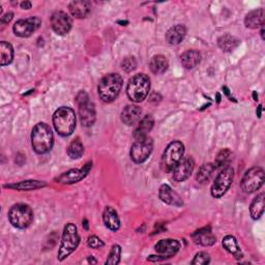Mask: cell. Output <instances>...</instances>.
<instances>
[{
    "label": "cell",
    "instance_id": "38",
    "mask_svg": "<svg viewBox=\"0 0 265 265\" xmlns=\"http://www.w3.org/2000/svg\"><path fill=\"white\" fill-rule=\"evenodd\" d=\"M87 245H88V247L92 248V249H95V250L101 249V248H103L105 246L104 241L101 238H99L98 236H96V235H92V236L88 237Z\"/></svg>",
    "mask_w": 265,
    "mask_h": 265
},
{
    "label": "cell",
    "instance_id": "6",
    "mask_svg": "<svg viewBox=\"0 0 265 265\" xmlns=\"http://www.w3.org/2000/svg\"><path fill=\"white\" fill-rule=\"evenodd\" d=\"M76 102L79 107V116L83 126H93L97 119L95 104L85 92H80L76 97Z\"/></svg>",
    "mask_w": 265,
    "mask_h": 265
},
{
    "label": "cell",
    "instance_id": "10",
    "mask_svg": "<svg viewBox=\"0 0 265 265\" xmlns=\"http://www.w3.org/2000/svg\"><path fill=\"white\" fill-rule=\"evenodd\" d=\"M264 184V170L261 167H254L248 170L240 183L241 190L251 194L258 191Z\"/></svg>",
    "mask_w": 265,
    "mask_h": 265
},
{
    "label": "cell",
    "instance_id": "39",
    "mask_svg": "<svg viewBox=\"0 0 265 265\" xmlns=\"http://www.w3.org/2000/svg\"><path fill=\"white\" fill-rule=\"evenodd\" d=\"M13 17H14V14H13V13H8V14H6L4 17H2V23H3L4 25L9 24V23L12 21Z\"/></svg>",
    "mask_w": 265,
    "mask_h": 265
},
{
    "label": "cell",
    "instance_id": "34",
    "mask_svg": "<svg viewBox=\"0 0 265 265\" xmlns=\"http://www.w3.org/2000/svg\"><path fill=\"white\" fill-rule=\"evenodd\" d=\"M83 153H84V146L80 141V139L76 138L70 143L68 147V156L71 159L77 160V159H80L83 156Z\"/></svg>",
    "mask_w": 265,
    "mask_h": 265
},
{
    "label": "cell",
    "instance_id": "44",
    "mask_svg": "<svg viewBox=\"0 0 265 265\" xmlns=\"http://www.w3.org/2000/svg\"><path fill=\"white\" fill-rule=\"evenodd\" d=\"M84 226H85V229H88V224H87V219H84Z\"/></svg>",
    "mask_w": 265,
    "mask_h": 265
},
{
    "label": "cell",
    "instance_id": "21",
    "mask_svg": "<svg viewBox=\"0 0 265 265\" xmlns=\"http://www.w3.org/2000/svg\"><path fill=\"white\" fill-rule=\"evenodd\" d=\"M187 34V29L184 25H175L173 27H171L167 32H166V41L169 43V45L175 46L181 43L184 38L186 37Z\"/></svg>",
    "mask_w": 265,
    "mask_h": 265
},
{
    "label": "cell",
    "instance_id": "43",
    "mask_svg": "<svg viewBox=\"0 0 265 265\" xmlns=\"http://www.w3.org/2000/svg\"><path fill=\"white\" fill-rule=\"evenodd\" d=\"M253 97H254V100H255V101H258V95H257L256 92L253 93Z\"/></svg>",
    "mask_w": 265,
    "mask_h": 265
},
{
    "label": "cell",
    "instance_id": "31",
    "mask_svg": "<svg viewBox=\"0 0 265 265\" xmlns=\"http://www.w3.org/2000/svg\"><path fill=\"white\" fill-rule=\"evenodd\" d=\"M264 199H265L264 193H261L257 197H255V199L251 203L250 214H251L253 219H259L263 215V212H264Z\"/></svg>",
    "mask_w": 265,
    "mask_h": 265
},
{
    "label": "cell",
    "instance_id": "35",
    "mask_svg": "<svg viewBox=\"0 0 265 265\" xmlns=\"http://www.w3.org/2000/svg\"><path fill=\"white\" fill-rule=\"evenodd\" d=\"M121 256V247L118 245H114L108 255V258L105 262L106 265H116L120 261Z\"/></svg>",
    "mask_w": 265,
    "mask_h": 265
},
{
    "label": "cell",
    "instance_id": "26",
    "mask_svg": "<svg viewBox=\"0 0 265 265\" xmlns=\"http://www.w3.org/2000/svg\"><path fill=\"white\" fill-rule=\"evenodd\" d=\"M14 59V48L10 42L3 40L0 42V64L2 67L9 65Z\"/></svg>",
    "mask_w": 265,
    "mask_h": 265
},
{
    "label": "cell",
    "instance_id": "27",
    "mask_svg": "<svg viewBox=\"0 0 265 265\" xmlns=\"http://www.w3.org/2000/svg\"><path fill=\"white\" fill-rule=\"evenodd\" d=\"M149 68L151 72L156 75L164 74L169 68V61L164 55H154L149 62Z\"/></svg>",
    "mask_w": 265,
    "mask_h": 265
},
{
    "label": "cell",
    "instance_id": "5",
    "mask_svg": "<svg viewBox=\"0 0 265 265\" xmlns=\"http://www.w3.org/2000/svg\"><path fill=\"white\" fill-rule=\"evenodd\" d=\"M80 244V235L78 233V229L75 224L68 223L64 226L61 244L59 247V251L57 254V259L59 261H63L71 254H73Z\"/></svg>",
    "mask_w": 265,
    "mask_h": 265
},
{
    "label": "cell",
    "instance_id": "12",
    "mask_svg": "<svg viewBox=\"0 0 265 265\" xmlns=\"http://www.w3.org/2000/svg\"><path fill=\"white\" fill-rule=\"evenodd\" d=\"M158 253L157 256H150L148 260L150 261H162L174 257L181 249V244L179 240L167 238L158 241L154 246Z\"/></svg>",
    "mask_w": 265,
    "mask_h": 265
},
{
    "label": "cell",
    "instance_id": "28",
    "mask_svg": "<svg viewBox=\"0 0 265 265\" xmlns=\"http://www.w3.org/2000/svg\"><path fill=\"white\" fill-rule=\"evenodd\" d=\"M239 43L240 40L230 34H225L217 39L218 47L225 52H232L234 49L238 47Z\"/></svg>",
    "mask_w": 265,
    "mask_h": 265
},
{
    "label": "cell",
    "instance_id": "29",
    "mask_svg": "<svg viewBox=\"0 0 265 265\" xmlns=\"http://www.w3.org/2000/svg\"><path fill=\"white\" fill-rule=\"evenodd\" d=\"M46 186L47 185L43 182L26 181V182H20V183H17V184H13V185H7L5 187L9 188V189H14V190H17V191H32V190L43 188Z\"/></svg>",
    "mask_w": 265,
    "mask_h": 265
},
{
    "label": "cell",
    "instance_id": "37",
    "mask_svg": "<svg viewBox=\"0 0 265 265\" xmlns=\"http://www.w3.org/2000/svg\"><path fill=\"white\" fill-rule=\"evenodd\" d=\"M210 262V257L206 252H199L191 262L193 265H205Z\"/></svg>",
    "mask_w": 265,
    "mask_h": 265
},
{
    "label": "cell",
    "instance_id": "1",
    "mask_svg": "<svg viewBox=\"0 0 265 265\" xmlns=\"http://www.w3.org/2000/svg\"><path fill=\"white\" fill-rule=\"evenodd\" d=\"M54 144V136L50 126L43 122L35 124L31 131V145L38 154L48 153Z\"/></svg>",
    "mask_w": 265,
    "mask_h": 265
},
{
    "label": "cell",
    "instance_id": "18",
    "mask_svg": "<svg viewBox=\"0 0 265 265\" xmlns=\"http://www.w3.org/2000/svg\"><path fill=\"white\" fill-rule=\"evenodd\" d=\"M192 238L196 245L202 247H211L216 242V237L213 235L209 227H205L195 231L192 234Z\"/></svg>",
    "mask_w": 265,
    "mask_h": 265
},
{
    "label": "cell",
    "instance_id": "11",
    "mask_svg": "<svg viewBox=\"0 0 265 265\" xmlns=\"http://www.w3.org/2000/svg\"><path fill=\"white\" fill-rule=\"evenodd\" d=\"M153 150V141L150 137L146 136L140 139H137L136 142L131 145L130 148V159L136 164L144 163L152 153Z\"/></svg>",
    "mask_w": 265,
    "mask_h": 265
},
{
    "label": "cell",
    "instance_id": "45",
    "mask_svg": "<svg viewBox=\"0 0 265 265\" xmlns=\"http://www.w3.org/2000/svg\"><path fill=\"white\" fill-rule=\"evenodd\" d=\"M261 36L264 39V29H263V26H262V29H261Z\"/></svg>",
    "mask_w": 265,
    "mask_h": 265
},
{
    "label": "cell",
    "instance_id": "20",
    "mask_svg": "<svg viewBox=\"0 0 265 265\" xmlns=\"http://www.w3.org/2000/svg\"><path fill=\"white\" fill-rule=\"evenodd\" d=\"M159 197L164 203L169 204V205L182 206L184 204L180 195L176 194L168 185L161 186L160 191H159Z\"/></svg>",
    "mask_w": 265,
    "mask_h": 265
},
{
    "label": "cell",
    "instance_id": "16",
    "mask_svg": "<svg viewBox=\"0 0 265 265\" xmlns=\"http://www.w3.org/2000/svg\"><path fill=\"white\" fill-rule=\"evenodd\" d=\"M50 21H51V26L53 30L58 35H65L72 29V25H73L72 19L67 13L62 11L54 12L51 16Z\"/></svg>",
    "mask_w": 265,
    "mask_h": 265
},
{
    "label": "cell",
    "instance_id": "17",
    "mask_svg": "<svg viewBox=\"0 0 265 265\" xmlns=\"http://www.w3.org/2000/svg\"><path fill=\"white\" fill-rule=\"evenodd\" d=\"M93 5L88 0H78L70 4L69 9L71 14L77 19H84L92 12Z\"/></svg>",
    "mask_w": 265,
    "mask_h": 265
},
{
    "label": "cell",
    "instance_id": "2",
    "mask_svg": "<svg viewBox=\"0 0 265 265\" xmlns=\"http://www.w3.org/2000/svg\"><path fill=\"white\" fill-rule=\"evenodd\" d=\"M123 81L120 75L111 73L102 78L100 81L98 93L101 100L105 103H112L119 96Z\"/></svg>",
    "mask_w": 265,
    "mask_h": 265
},
{
    "label": "cell",
    "instance_id": "9",
    "mask_svg": "<svg viewBox=\"0 0 265 265\" xmlns=\"http://www.w3.org/2000/svg\"><path fill=\"white\" fill-rule=\"evenodd\" d=\"M234 179V170L231 167L224 168L219 171L211 186V196L213 198L223 197L230 189Z\"/></svg>",
    "mask_w": 265,
    "mask_h": 265
},
{
    "label": "cell",
    "instance_id": "8",
    "mask_svg": "<svg viewBox=\"0 0 265 265\" xmlns=\"http://www.w3.org/2000/svg\"><path fill=\"white\" fill-rule=\"evenodd\" d=\"M185 152V145L181 141H173L171 142L167 148L165 149L162 160L161 167L165 172H171L172 169L176 166Z\"/></svg>",
    "mask_w": 265,
    "mask_h": 265
},
{
    "label": "cell",
    "instance_id": "32",
    "mask_svg": "<svg viewBox=\"0 0 265 265\" xmlns=\"http://www.w3.org/2000/svg\"><path fill=\"white\" fill-rule=\"evenodd\" d=\"M222 245L224 247V249L230 253L231 255L234 256V258L236 259H241L242 258V253L238 247V244H237V240L234 236L232 235H227L223 238V241H222Z\"/></svg>",
    "mask_w": 265,
    "mask_h": 265
},
{
    "label": "cell",
    "instance_id": "7",
    "mask_svg": "<svg viewBox=\"0 0 265 265\" xmlns=\"http://www.w3.org/2000/svg\"><path fill=\"white\" fill-rule=\"evenodd\" d=\"M10 223L18 229H26L33 220V211L26 204H15L9 211Z\"/></svg>",
    "mask_w": 265,
    "mask_h": 265
},
{
    "label": "cell",
    "instance_id": "40",
    "mask_svg": "<svg viewBox=\"0 0 265 265\" xmlns=\"http://www.w3.org/2000/svg\"><path fill=\"white\" fill-rule=\"evenodd\" d=\"M21 8H22L23 10H30V9H31V3H29V2H23V3L21 4Z\"/></svg>",
    "mask_w": 265,
    "mask_h": 265
},
{
    "label": "cell",
    "instance_id": "30",
    "mask_svg": "<svg viewBox=\"0 0 265 265\" xmlns=\"http://www.w3.org/2000/svg\"><path fill=\"white\" fill-rule=\"evenodd\" d=\"M233 157V153L230 149L228 148H225V149H222L220 150L216 158H215V161H214V167L215 169H224V168H227V167H230V164L232 162V158Z\"/></svg>",
    "mask_w": 265,
    "mask_h": 265
},
{
    "label": "cell",
    "instance_id": "33",
    "mask_svg": "<svg viewBox=\"0 0 265 265\" xmlns=\"http://www.w3.org/2000/svg\"><path fill=\"white\" fill-rule=\"evenodd\" d=\"M214 170H215V167L211 163L202 165L200 167L198 173H197V176H196V181L198 182V184H200V185L206 184L210 180L211 175H212Z\"/></svg>",
    "mask_w": 265,
    "mask_h": 265
},
{
    "label": "cell",
    "instance_id": "36",
    "mask_svg": "<svg viewBox=\"0 0 265 265\" xmlns=\"http://www.w3.org/2000/svg\"><path fill=\"white\" fill-rule=\"evenodd\" d=\"M136 67H137V61H136L135 57H132V56H127L121 61V69L125 73L132 72L136 69Z\"/></svg>",
    "mask_w": 265,
    "mask_h": 265
},
{
    "label": "cell",
    "instance_id": "42",
    "mask_svg": "<svg viewBox=\"0 0 265 265\" xmlns=\"http://www.w3.org/2000/svg\"><path fill=\"white\" fill-rule=\"evenodd\" d=\"M88 262H90V263H95V264H97V263H98V261H97V260H95V259L93 258V256L88 257Z\"/></svg>",
    "mask_w": 265,
    "mask_h": 265
},
{
    "label": "cell",
    "instance_id": "25",
    "mask_svg": "<svg viewBox=\"0 0 265 265\" xmlns=\"http://www.w3.org/2000/svg\"><path fill=\"white\" fill-rule=\"evenodd\" d=\"M154 124V119L151 115H145L142 120L139 122L138 127L134 131V137L136 139H140L143 137H146L148 132L152 129Z\"/></svg>",
    "mask_w": 265,
    "mask_h": 265
},
{
    "label": "cell",
    "instance_id": "14",
    "mask_svg": "<svg viewBox=\"0 0 265 265\" xmlns=\"http://www.w3.org/2000/svg\"><path fill=\"white\" fill-rule=\"evenodd\" d=\"M92 166H93V163L90 162L81 169H71V170L62 173L61 175H59L55 181L62 185L77 184L86 178L87 174L90 173V170L92 169Z\"/></svg>",
    "mask_w": 265,
    "mask_h": 265
},
{
    "label": "cell",
    "instance_id": "23",
    "mask_svg": "<svg viewBox=\"0 0 265 265\" xmlns=\"http://www.w3.org/2000/svg\"><path fill=\"white\" fill-rule=\"evenodd\" d=\"M264 23V10L258 9L250 12L245 18V25L250 29H257L262 27Z\"/></svg>",
    "mask_w": 265,
    "mask_h": 265
},
{
    "label": "cell",
    "instance_id": "3",
    "mask_svg": "<svg viewBox=\"0 0 265 265\" xmlns=\"http://www.w3.org/2000/svg\"><path fill=\"white\" fill-rule=\"evenodd\" d=\"M53 125L60 136H71L76 128L75 111L70 107L58 108L53 115Z\"/></svg>",
    "mask_w": 265,
    "mask_h": 265
},
{
    "label": "cell",
    "instance_id": "22",
    "mask_svg": "<svg viewBox=\"0 0 265 265\" xmlns=\"http://www.w3.org/2000/svg\"><path fill=\"white\" fill-rule=\"evenodd\" d=\"M103 220L105 226L112 231H117L120 228V219L118 213L111 206H107L105 208L103 212Z\"/></svg>",
    "mask_w": 265,
    "mask_h": 265
},
{
    "label": "cell",
    "instance_id": "19",
    "mask_svg": "<svg viewBox=\"0 0 265 265\" xmlns=\"http://www.w3.org/2000/svg\"><path fill=\"white\" fill-rule=\"evenodd\" d=\"M142 115V110L135 105H127L121 112V120L124 124L130 126L136 124Z\"/></svg>",
    "mask_w": 265,
    "mask_h": 265
},
{
    "label": "cell",
    "instance_id": "4",
    "mask_svg": "<svg viewBox=\"0 0 265 265\" xmlns=\"http://www.w3.org/2000/svg\"><path fill=\"white\" fill-rule=\"evenodd\" d=\"M150 91V79L145 74H137L129 79L126 86L128 99L134 103L144 101Z\"/></svg>",
    "mask_w": 265,
    "mask_h": 265
},
{
    "label": "cell",
    "instance_id": "15",
    "mask_svg": "<svg viewBox=\"0 0 265 265\" xmlns=\"http://www.w3.org/2000/svg\"><path fill=\"white\" fill-rule=\"evenodd\" d=\"M40 24L41 21L39 18L30 17L28 19L17 21L13 26V31L17 36L28 37L39 28Z\"/></svg>",
    "mask_w": 265,
    "mask_h": 265
},
{
    "label": "cell",
    "instance_id": "24",
    "mask_svg": "<svg viewBox=\"0 0 265 265\" xmlns=\"http://www.w3.org/2000/svg\"><path fill=\"white\" fill-rule=\"evenodd\" d=\"M181 61L185 69L192 70L201 62V54L197 50H188L181 56Z\"/></svg>",
    "mask_w": 265,
    "mask_h": 265
},
{
    "label": "cell",
    "instance_id": "13",
    "mask_svg": "<svg viewBox=\"0 0 265 265\" xmlns=\"http://www.w3.org/2000/svg\"><path fill=\"white\" fill-rule=\"evenodd\" d=\"M194 166H195V162L193 158L191 157L182 158V160L176 164V166L171 171L172 180L178 183L187 181L194 170Z\"/></svg>",
    "mask_w": 265,
    "mask_h": 265
},
{
    "label": "cell",
    "instance_id": "41",
    "mask_svg": "<svg viewBox=\"0 0 265 265\" xmlns=\"http://www.w3.org/2000/svg\"><path fill=\"white\" fill-rule=\"evenodd\" d=\"M261 112H262V106L260 105L258 108H257V116L260 118L261 117Z\"/></svg>",
    "mask_w": 265,
    "mask_h": 265
}]
</instances>
